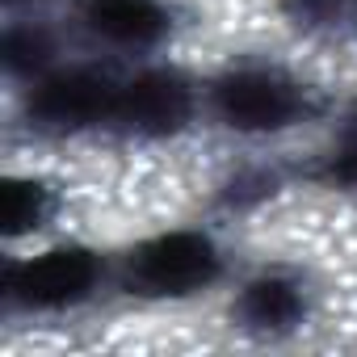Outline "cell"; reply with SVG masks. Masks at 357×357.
<instances>
[{
  "label": "cell",
  "mask_w": 357,
  "mask_h": 357,
  "mask_svg": "<svg viewBox=\"0 0 357 357\" xmlns=\"http://www.w3.org/2000/svg\"><path fill=\"white\" fill-rule=\"evenodd\" d=\"M240 315L252 328H290L303 315V294H298V286L290 278L265 273V278H257V282L244 286Z\"/></svg>",
  "instance_id": "cell-7"
},
{
  "label": "cell",
  "mask_w": 357,
  "mask_h": 357,
  "mask_svg": "<svg viewBox=\"0 0 357 357\" xmlns=\"http://www.w3.org/2000/svg\"><path fill=\"white\" fill-rule=\"evenodd\" d=\"M219 273V252L202 231H168L130 257V286L143 294H194Z\"/></svg>",
  "instance_id": "cell-2"
},
{
  "label": "cell",
  "mask_w": 357,
  "mask_h": 357,
  "mask_svg": "<svg viewBox=\"0 0 357 357\" xmlns=\"http://www.w3.org/2000/svg\"><path fill=\"white\" fill-rule=\"evenodd\" d=\"M211 97H215V114L231 130H248V135L282 130L307 114L303 89H294L286 76L261 72V68H244V72L223 76Z\"/></svg>",
  "instance_id": "cell-1"
},
{
  "label": "cell",
  "mask_w": 357,
  "mask_h": 357,
  "mask_svg": "<svg viewBox=\"0 0 357 357\" xmlns=\"http://www.w3.org/2000/svg\"><path fill=\"white\" fill-rule=\"evenodd\" d=\"M194 97L185 89V80L176 72H143L130 84L118 89V109L114 118L126 122L135 135H172L190 122Z\"/></svg>",
  "instance_id": "cell-5"
},
{
  "label": "cell",
  "mask_w": 357,
  "mask_h": 357,
  "mask_svg": "<svg viewBox=\"0 0 357 357\" xmlns=\"http://www.w3.org/2000/svg\"><path fill=\"white\" fill-rule=\"evenodd\" d=\"M332 176L340 185H353L357 190V139H349L336 155H332Z\"/></svg>",
  "instance_id": "cell-10"
},
{
  "label": "cell",
  "mask_w": 357,
  "mask_h": 357,
  "mask_svg": "<svg viewBox=\"0 0 357 357\" xmlns=\"http://www.w3.org/2000/svg\"><path fill=\"white\" fill-rule=\"evenodd\" d=\"M0 55H5V68L9 72H34L47 63L51 55V38L34 26H17L5 34V47H0Z\"/></svg>",
  "instance_id": "cell-9"
},
{
  "label": "cell",
  "mask_w": 357,
  "mask_h": 357,
  "mask_svg": "<svg viewBox=\"0 0 357 357\" xmlns=\"http://www.w3.org/2000/svg\"><path fill=\"white\" fill-rule=\"evenodd\" d=\"M84 26L114 47H151L168 34L160 0H84Z\"/></svg>",
  "instance_id": "cell-6"
},
{
  "label": "cell",
  "mask_w": 357,
  "mask_h": 357,
  "mask_svg": "<svg viewBox=\"0 0 357 357\" xmlns=\"http://www.w3.org/2000/svg\"><path fill=\"white\" fill-rule=\"evenodd\" d=\"M55 211V198L43 181H30V176H9L5 190H0V227L5 236H30L38 231Z\"/></svg>",
  "instance_id": "cell-8"
},
{
  "label": "cell",
  "mask_w": 357,
  "mask_h": 357,
  "mask_svg": "<svg viewBox=\"0 0 357 357\" xmlns=\"http://www.w3.org/2000/svg\"><path fill=\"white\" fill-rule=\"evenodd\" d=\"M13 5H22V0H13Z\"/></svg>",
  "instance_id": "cell-11"
},
{
  "label": "cell",
  "mask_w": 357,
  "mask_h": 357,
  "mask_svg": "<svg viewBox=\"0 0 357 357\" xmlns=\"http://www.w3.org/2000/svg\"><path fill=\"white\" fill-rule=\"evenodd\" d=\"M97 278H101V265L89 248H51L9 269V294L26 307L55 311L89 298Z\"/></svg>",
  "instance_id": "cell-3"
},
{
  "label": "cell",
  "mask_w": 357,
  "mask_h": 357,
  "mask_svg": "<svg viewBox=\"0 0 357 357\" xmlns=\"http://www.w3.org/2000/svg\"><path fill=\"white\" fill-rule=\"evenodd\" d=\"M114 109H118V89L89 68L55 72L30 97V118L51 130H80L114 118Z\"/></svg>",
  "instance_id": "cell-4"
}]
</instances>
